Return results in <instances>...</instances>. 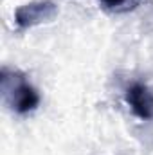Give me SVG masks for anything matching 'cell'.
Here are the masks:
<instances>
[{
  "label": "cell",
  "mask_w": 153,
  "mask_h": 155,
  "mask_svg": "<svg viewBox=\"0 0 153 155\" xmlns=\"http://www.w3.org/2000/svg\"><path fill=\"white\" fill-rule=\"evenodd\" d=\"M0 92L4 103L15 114L20 116L36 110L41 99L38 90L29 83L27 76L18 69H9V67H2L0 71Z\"/></svg>",
  "instance_id": "6da1fadb"
},
{
  "label": "cell",
  "mask_w": 153,
  "mask_h": 155,
  "mask_svg": "<svg viewBox=\"0 0 153 155\" xmlns=\"http://www.w3.org/2000/svg\"><path fill=\"white\" fill-rule=\"evenodd\" d=\"M58 15V5L52 0H33L15 11V22L20 29H31L40 24L52 22Z\"/></svg>",
  "instance_id": "7a4b0ae2"
},
{
  "label": "cell",
  "mask_w": 153,
  "mask_h": 155,
  "mask_svg": "<svg viewBox=\"0 0 153 155\" xmlns=\"http://www.w3.org/2000/svg\"><path fill=\"white\" fill-rule=\"evenodd\" d=\"M124 101L141 121L153 119V92L148 85L141 81L130 83L124 90Z\"/></svg>",
  "instance_id": "3957f363"
},
{
  "label": "cell",
  "mask_w": 153,
  "mask_h": 155,
  "mask_svg": "<svg viewBox=\"0 0 153 155\" xmlns=\"http://www.w3.org/2000/svg\"><path fill=\"white\" fill-rule=\"evenodd\" d=\"M99 4L112 13H126L135 9L141 4V0H99Z\"/></svg>",
  "instance_id": "277c9868"
}]
</instances>
